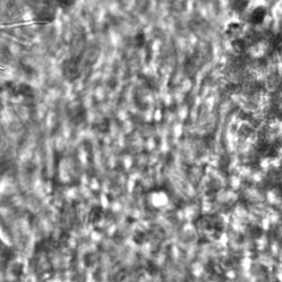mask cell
Segmentation results:
<instances>
[{
  "label": "cell",
  "mask_w": 282,
  "mask_h": 282,
  "mask_svg": "<svg viewBox=\"0 0 282 282\" xmlns=\"http://www.w3.org/2000/svg\"><path fill=\"white\" fill-rule=\"evenodd\" d=\"M266 17V8L264 7H255L249 14V22L253 25H259L265 20Z\"/></svg>",
  "instance_id": "cell-2"
},
{
  "label": "cell",
  "mask_w": 282,
  "mask_h": 282,
  "mask_svg": "<svg viewBox=\"0 0 282 282\" xmlns=\"http://www.w3.org/2000/svg\"><path fill=\"white\" fill-rule=\"evenodd\" d=\"M245 32V27L240 22L237 20H231L230 23L227 24L225 27V34L228 36H230V40L236 39V37L242 36V34Z\"/></svg>",
  "instance_id": "cell-1"
},
{
  "label": "cell",
  "mask_w": 282,
  "mask_h": 282,
  "mask_svg": "<svg viewBox=\"0 0 282 282\" xmlns=\"http://www.w3.org/2000/svg\"><path fill=\"white\" fill-rule=\"evenodd\" d=\"M248 7V0H234L232 3V9L237 13H244Z\"/></svg>",
  "instance_id": "cell-3"
}]
</instances>
